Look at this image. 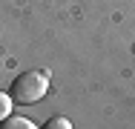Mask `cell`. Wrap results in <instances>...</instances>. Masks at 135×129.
<instances>
[{
  "mask_svg": "<svg viewBox=\"0 0 135 129\" xmlns=\"http://www.w3.org/2000/svg\"><path fill=\"white\" fill-rule=\"evenodd\" d=\"M49 92V72L46 69H26V72H20V75L12 80V86H9V95H12V101L15 103H37L43 95Z\"/></svg>",
  "mask_w": 135,
  "mask_h": 129,
  "instance_id": "6da1fadb",
  "label": "cell"
},
{
  "mask_svg": "<svg viewBox=\"0 0 135 129\" xmlns=\"http://www.w3.org/2000/svg\"><path fill=\"white\" fill-rule=\"evenodd\" d=\"M0 129H37L29 118H20V115H9L3 123H0Z\"/></svg>",
  "mask_w": 135,
  "mask_h": 129,
  "instance_id": "7a4b0ae2",
  "label": "cell"
},
{
  "mask_svg": "<svg viewBox=\"0 0 135 129\" xmlns=\"http://www.w3.org/2000/svg\"><path fill=\"white\" fill-rule=\"evenodd\" d=\"M12 103H15V101H12V95H9V92H0V123L12 115Z\"/></svg>",
  "mask_w": 135,
  "mask_h": 129,
  "instance_id": "3957f363",
  "label": "cell"
},
{
  "mask_svg": "<svg viewBox=\"0 0 135 129\" xmlns=\"http://www.w3.org/2000/svg\"><path fill=\"white\" fill-rule=\"evenodd\" d=\"M43 129H72V123H69L63 115H55V118H49V121L43 123Z\"/></svg>",
  "mask_w": 135,
  "mask_h": 129,
  "instance_id": "277c9868",
  "label": "cell"
}]
</instances>
